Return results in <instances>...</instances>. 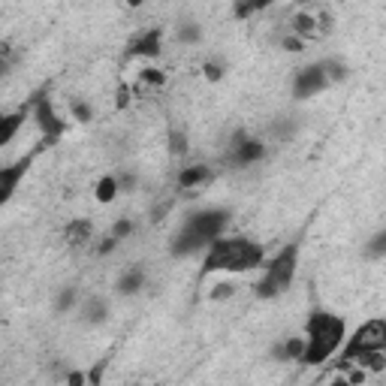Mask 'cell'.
Wrapping results in <instances>:
<instances>
[{
	"mask_svg": "<svg viewBox=\"0 0 386 386\" xmlns=\"http://www.w3.org/2000/svg\"><path fill=\"white\" fill-rule=\"evenodd\" d=\"M66 238H70V245H85V241H91V224L88 220H73L70 227H66Z\"/></svg>",
	"mask_w": 386,
	"mask_h": 386,
	"instance_id": "obj_13",
	"label": "cell"
},
{
	"mask_svg": "<svg viewBox=\"0 0 386 386\" xmlns=\"http://www.w3.org/2000/svg\"><path fill=\"white\" fill-rule=\"evenodd\" d=\"M275 3V0H250V6H254V9H266V6H272Z\"/></svg>",
	"mask_w": 386,
	"mask_h": 386,
	"instance_id": "obj_29",
	"label": "cell"
},
{
	"mask_svg": "<svg viewBox=\"0 0 386 386\" xmlns=\"http://www.w3.org/2000/svg\"><path fill=\"white\" fill-rule=\"evenodd\" d=\"M115 193H118V181L115 178H103L100 185H96V199L100 202H112Z\"/></svg>",
	"mask_w": 386,
	"mask_h": 386,
	"instance_id": "obj_16",
	"label": "cell"
},
{
	"mask_svg": "<svg viewBox=\"0 0 386 386\" xmlns=\"http://www.w3.org/2000/svg\"><path fill=\"white\" fill-rule=\"evenodd\" d=\"M34 118H36V124H40V130H43L48 145H55L57 139H61V133L66 130V124L57 118L55 106L48 103V96H43V94H36V100H34Z\"/></svg>",
	"mask_w": 386,
	"mask_h": 386,
	"instance_id": "obj_6",
	"label": "cell"
},
{
	"mask_svg": "<svg viewBox=\"0 0 386 386\" xmlns=\"http://www.w3.org/2000/svg\"><path fill=\"white\" fill-rule=\"evenodd\" d=\"M266 157V145L257 139H248L245 133H236L233 145H229V163L236 166H248V163H257Z\"/></svg>",
	"mask_w": 386,
	"mask_h": 386,
	"instance_id": "obj_9",
	"label": "cell"
},
{
	"mask_svg": "<svg viewBox=\"0 0 386 386\" xmlns=\"http://www.w3.org/2000/svg\"><path fill=\"white\" fill-rule=\"evenodd\" d=\"M326 82H329V76H326V66L317 64V66H305V70H299L296 82H293V94L296 100H308V96L320 94L326 88Z\"/></svg>",
	"mask_w": 386,
	"mask_h": 386,
	"instance_id": "obj_8",
	"label": "cell"
},
{
	"mask_svg": "<svg viewBox=\"0 0 386 386\" xmlns=\"http://www.w3.org/2000/svg\"><path fill=\"white\" fill-rule=\"evenodd\" d=\"M284 45L290 48V52H302V43H299L296 36H293V40H290V36H287V40H284Z\"/></svg>",
	"mask_w": 386,
	"mask_h": 386,
	"instance_id": "obj_28",
	"label": "cell"
},
{
	"mask_svg": "<svg viewBox=\"0 0 386 386\" xmlns=\"http://www.w3.org/2000/svg\"><path fill=\"white\" fill-rule=\"evenodd\" d=\"M293 34H299V36H314L317 34V18L308 15V13H299L293 18Z\"/></svg>",
	"mask_w": 386,
	"mask_h": 386,
	"instance_id": "obj_15",
	"label": "cell"
},
{
	"mask_svg": "<svg viewBox=\"0 0 386 386\" xmlns=\"http://www.w3.org/2000/svg\"><path fill=\"white\" fill-rule=\"evenodd\" d=\"M73 302H76V290H64V296L57 299V311H66Z\"/></svg>",
	"mask_w": 386,
	"mask_h": 386,
	"instance_id": "obj_23",
	"label": "cell"
},
{
	"mask_svg": "<svg viewBox=\"0 0 386 386\" xmlns=\"http://www.w3.org/2000/svg\"><path fill=\"white\" fill-rule=\"evenodd\" d=\"M386 254V233H378L371 241V257H383Z\"/></svg>",
	"mask_w": 386,
	"mask_h": 386,
	"instance_id": "obj_22",
	"label": "cell"
},
{
	"mask_svg": "<svg viewBox=\"0 0 386 386\" xmlns=\"http://www.w3.org/2000/svg\"><path fill=\"white\" fill-rule=\"evenodd\" d=\"M48 142H43V145H36V151H31L27 157H22V160H15L13 166H3L0 169V206L13 196L15 193V187H18V181H22L24 176H27V169H31V163H34V157L40 154V148H45Z\"/></svg>",
	"mask_w": 386,
	"mask_h": 386,
	"instance_id": "obj_7",
	"label": "cell"
},
{
	"mask_svg": "<svg viewBox=\"0 0 386 386\" xmlns=\"http://www.w3.org/2000/svg\"><path fill=\"white\" fill-rule=\"evenodd\" d=\"M169 151H172V154H185V151H187L185 133H169Z\"/></svg>",
	"mask_w": 386,
	"mask_h": 386,
	"instance_id": "obj_18",
	"label": "cell"
},
{
	"mask_svg": "<svg viewBox=\"0 0 386 386\" xmlns=\"http://www.w3.org/2000/svg\"><path fill=\"white\" fill-rule=\"evenodd\" d=\"M229 224V211L227 208H211V211H199V215L187 217V224L181 227V233L172 245V254L176 257H185V254H193V250L211 245L224 227Z\"/></svg>",
	"mask_w": 386,
	"mask_h": 386,
	"instance_id": "obj_3",
	"label": "cell"
},
{
	"mask_svg": "<svg viewBox=\"0 0 386 386\" xmlns=\"http://www.w3.org/2000/svg\"><path fill=\"white\" fill-rule=\"evenodd\" d=\"M178 40H181V43H196V40H199V27H196V24L181 27V31H178Z\"/></svg>",
	"mask_w": 386,
	"mask_h": 386,
	"instance_id": "obj_20",
	"label": "cell"
},
{
	"mask_svg": "<svg viewBox=\"0 0 386 386\" xmlns=\"http://www.w3.org/2000/svg\"><path fill=\"white\" fill-rule=\"evenodd\" d=\"M233 284H217L215 287V293H211V299H227V296H233Z\"/></svg>",
	"mask_w": 386,
	"mask_h": 386,
	"instance_id": "obj_24",
	"label": "cell"
},
{
	"mask_svg": "<svg viewBox=\"0 0 386 386\" xmlns=\"http://www.w3.org/2000/svg\"><path fill=\"white\" fill-rule=\"evenodd\" d=\"M296 259H299V245H287L281 254L266 266L263 281L257 284V296L259 299H275L278 293H284L296 278Z\"/></svg>",
	"mask_w": 386,
	"mask_h": 386,
	"instance_id": "obj_4",
	"label": "cell"
},
{
	"mask_svg": "<svg viewBox=\"0 0 386 386\" xmlns=\"http://www.w3.org/2000/svg\"><path fill=\"white\" fill-rule=\"evenodd\" d=\"M142 284H145V272H142V269H130V272L118 281V290H121L124 296H133Z\"/></svg>",
	"mask_w": 386,
	"mask_h": 386,
	"instance_id": "obj_14",
	"label": "cell"
},
{
	"mask_svg": "<svg viewBox=\"0 0 386 386\" xmlns=\"http://www.w3.org/2000/svg\"><path fill=\"white\" fill-rule=\"evenodd\" d=\"M386 347V323L383 320H369L362 323L359 329L353 332V338L347 341L344 353H341V362H356L359 356L365 353H374V350H383Z\"/></svg>",
	"mask_w": 386,
	"mask_h": 386,
	"instance_id": "obj_5",
	"label": "cell"
},
{
	"mask_svg": "<svg viewBox=\"0 0 386 386\" xmlns=\"http://www.w3.org/2000/svg\"><path fill=\"white\" fill-rule=\"evenodd\" d=\"M127 55L130 57H157L160 55V31H148V34L136 36V40L130 43Z\"/></svg>",
	"mask_w": 386,
	"mask_h": 386,
	"instance_id": "obj_10",
	"label": "cell"
},
{
	"mask_svg": "<svg viewBox=\"0 0 386 386\" xmlns=\"http://www.w3.org/2000/svg\"><path fill=\"white\" fill-rule=\"evenodd\" d=\"M130 3H133V6H139V3H142V0H130Z\"/></svg>",
	"mask_w": 386,
	"mask_h": 386,
	"instance_id": "obj_31",
	"label": "cell"
},
{
	"mask_svg": "<svg viewBox=\"0 0 386 386\" xmlns=\"http://www.w3.org/2000/svg\"><path fill=\"white\" fill-rule=\"evenodd\" d=\"M208 178H211V169H208V166H202V163H199V166H187L185 172H181V176H178V185L185 187V190H190V187L206 185Z\"/></svg>",
	"mask_w": 386,
	"mask_h": 386,
	"instance_id": "obj_12",
	"label": "cell"
},
{
	"mask_svg": "<svg viewBox=\"0 0 386 386\" xmlns=\"http://www.w3.org/2000/svg\"><path fill=\"white\" fill-rule=\"evenodd\" d=\"M127 100H130V96H127V88L121 85V88H118V106H127Z\"/></svg>",
	"mask_w": 386,
	"mask_h": 386,
	"instance_id": "obj_30",
	"label": "cell"
},
{
	"mask_svg": "<svg viewBox=\"0 0 386 386\" xmlns=\"http://www.w3.org/2000/svg\"><path fill=\"white\" fill-rule=\"evenodd\" d=\"M344 344V320L326 311H314L305 323V350L299 362L305 365H320Z\"/></svg>",
	"mask_w": 386,
	"mask_h": 386,
	"instance_id": "obj_2",
	"label": "cell"
},
{
	"mask_svg": "<svg viewBox=\"0 0 386 386\" xmlns=\"http://www.w3.org/2000/svg\"><path fill=\"white\" fill-rule=\"evenodd\" d=\"M142 79H145V82H151V85H163L160 70H145V73H142Z\"/></svg>",
	"mask_w": 386,
	"mask_h": 386,
	"instance_id": "obj_26",
	"label": "cell"
},
{
	"mask_svg": "<svg viewBox=\"0 0 386 386\" xmlns=\"http://www.w3.org/2000/svg\"><path fill=\"white\" fill-rule=\"evenodd\" d=\"M85 314H88V323H100V320H106V305L103 302H91Z\"/></svg>",
	"mask_w": 386,
	"mask_h": 386,
	"instance_id": "obj_19",
	"label": "cell"
},
{
	"mask_svg": "<svg viewBox=\"0 0 386 386\" xmlns=\"http://www.w3.org/2000/svg\"><path fill=\"white\" fill-rule=\"evenodd\" d=\"M0 73H3V66H0Z\"/></svg>",
	"mask_w": 386,
	"mask_h": 386,
	"instance_id": "obj_32",
	"label": "cell"
},
{
	"mask_svg": "<svg viewBox=\"0 0 386 386\" xmlns=\"http://www.w3.org/2000/svg\"><path fill=\"white\" fill-rule=\"evenodd\" d=\"M305 350V338H293V341H287L281 350H278V356H284V359H299Z\"/></svg>",
	"mask_w": 386,
	"mask_h": 386,
	"instance_id": "obj_17",
	"label": "cell"
},
{
	"mask_svg": "<svg viewBox=\"0 0 386 386\" xmlns=\"http://www.w3.org/2000/svg\"><path fill=\"white\" fill-rule=\"evenodd\" d=\"M130 233H133V220H118V224H115V229H112L115 238H127Z\"/></svg>",
	"mask_w": 386,
	"mask_h": 386,
	"instance_id": "obj_21",
	"label": "cell"
},
{
	"mask_svg": "<svg viewBox=\"0 0 386 386\" xmlns=\"http://www.w3.org/2000/svg\"><path fill=\"white\" fill-rule=\"evenodd\" d=\"M266 250L263 245L250 238H215L208 248V257H206V266H202V275H211V272H250L263 263Z\"/></svg>",
	"mask_w": 386,
	"mask_h": 386,
	"instance_id": "obj_1",
	"label": "cell"
},
{
	"mask_svg": "<svg viewBox=\"0 0 386 386\" xmlns=\"http://www.w3.org/2000/svg\"><path fill=\"white\" fill-rule=\"evenodd\" d=\"M206 76L211 82H217L220 79V66H215V64H206Z\"/></svg>",
	"mask_w": 386,
	"mask_h": 386,
	"instance_id": "obj_27",
	"label": "cell"
},
{
	"mask_svg": "<svg viewBox=\"0 0 386 386\" xmlns=\"http://www.w3.org/2000/svg\"><path fill=\"white\" fill-rule=\"evenodd\" d=\"M73 115H76L79 121H91V109H88L85 103H76V106H73Z\"/></svg>",
	"mask_w": 386,
	"mask_h": 386,
	"instance_id": "obj_25",
	"label": "cell"
},
{
	"mask_svg": "<svg viewBox=\"0 0 386 386\" xmlns=\"http://www.w3.org/2000/svg\"><path fill=\"white\" fill-rule=\"evenodd\" d=\"M22 121H24V109H18L13 115H0V148H3V145L18 133Z\"/></svg>",
	"mask_w": 386,
	"mask_h": 386,
	"instance_id": "obj_11",
	"label": "cell"
}]
</instances>
